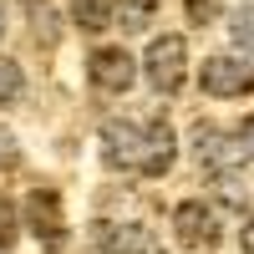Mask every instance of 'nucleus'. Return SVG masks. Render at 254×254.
<instances>
[{
	"mask_svg": "<svg viewBox=\"0 0 254 254\" xmlns=\"http://www.w3.org/2000/svg\"><path fill=\"white\" fill-rule=\"evenodd\" d=\"M198 87H203V97H249L254 92V66L239 56H208L198 66Z\"/></svg>",
	"mask_w": 254,
	"mask_h": 254,
	"instance_id": "7ed1b4c3",
	"label": "nucleus"
},
{
	"mask_svg": "<svg viewBox=\"0 0 254 254\" xmlns=\"http://www.w3.org/2000/svg\"><path fill=\"white\" fill-rule=\"evenodd\" d=\"M188 15H193L198 26H203V20H214V0H188Z\"/></svg>",
	"mask_w": 254,
	"mask_h": 254,
	"instance_id": "dca6fc26",
	"label": "nucleus"
},
{
	"mask_svg": "<svg viewBox=\"0 0 254 254\" xmlns=\"http://www.w3.org/2000/svg\"><path fill=\"white\" fill-rule=\"evenodd\" d=\"M15 244V203L0 193V249H10Z\"/></svg>",
	"mask_w": 254,
	"mask_h": 254,
	"instance_id": "ddd939ff",
	"label": "nucleus"
},
{
	"mask_svg": "<svg viewBox=\"0 0 254 254\" xmlns=\"http://www.w3.org/2000/svg\"><path fill=\"white\" fill-rule=\"evenodd\" d=\"M153 10H158V0H117L122 31H147V26H153Z\"/></svg>",
	"mask_w": 254,
	"mask_h": 254,
	"instance_id": "9d476101",
	"label": "nucleus"
},
{
	"mask_svg": "<svg viewBox=\"0 0 254 254\" xmlns=\"http://www.w3.org/2000/svg\"><path fill=\"white\" fill-rule=\"evenodd\" d=\"M97 254H153L142 224H97Z\"/></svg>",
	"mask_w": 254,
	"mask_h": 254,
	"instance_id": "6e6552de",
	"label": "nucleus"
},
{
	"mask_svg": "<svg viewBox=\"0 0 254 254\" xmlns=\"http://www.w3.org/2000/svg\"><path fill=\"white\" fill-rule=\"evenodd\" d=\"M142 76L158 97H178L183 76H188V41L183 36H158L142 56Z\"/></svg>",
	"mask_w": 254,
	"mask_h": 254,
	"instance_id": "f03ea898",
	"label": "nucleus"
},
{
	"mask_svg": "<svg viewBox=\"0 0 254 254\" xmlns=\"http://www.w3.org/2000/svg\"><path fill=\"white\" fill-rule=\"evenodd\" d=\"M193 142H198V163H203L214 178H234V168L244 163L239 137H229V132H219V127H208V122H198Z\"/></svg>",
	"mask_w": 254,
	"mask_h": 254,
	"instance_id": "0eeeda50",
	"label": "nucleus"
},
{
	"mask_svg": "<svg viewBox=\"0 0 254 254\" xmlns=\"http://www.w3.org/2000/svg\"><path fill=\"white\" fill-rule=\"evenodd\" d=\"M26 224H31V234L46 249L66 244V214H61V193L56 188H36V193L26 198Z\"/></svg>",
	"mask_w": 254,
	"mask_h": 254,
	"instance_id": "39448f33",
	"label": "nucleus"
},
{
	"mask_svg": "<svg viewBox=\"0 0 254 254\" xmlns=\"http://www.w3.org/2000/svg\"><path fill=\"white\" fill-rule=\"evenodd\" d=\"M173 234H178L183 249H214L219 244V214L203 198H188V203L173 208Z\"/></svg>",
	"mask_w": 254,
	"mask_h": 254,
	"instance_id": "423d86ee",
	"label": "nucleus"
},
{
	"mask_svg": "<svg viewBox=\"0 0 254 254\" xmlns=\"http://www.w3.org/2000/svg\"><path fill=\"white\" fill-rule=\"evenodd\" d=\"M229 36H234V46L254 56V5H239L234 15H229Z\"/></svg>",
	"mask_w": 254,
	"mask_h": 254,
	"instance_id": "f8f14e48",
	"label": "nucleus"
},
{
	"mask_svg": "<svg viewBox=\"0 0 254 254\" xmlns=\"http://www.w3.org/2000/svg\"><path fill=\"white\" fill-rule=\"evenodd\" d=\"M239 239H244V254H254V214H249V224H244V234H239Z\"/></svg>",
	"mask_w": 254,
	"mask_h": 254,
	"instance_id": "f3484780",
	"label": "nucleus"
},
{
	"mask_svg": "<svg viewBox=\"0 0 254 254\" xmlns=\"http://www.w3.org/2000/svg\"><path fill=\"white\" fill-rule=\"evenodd\" d=\"M102 158L112 168H127V173L163 178L178 158V142H173V127L163 117H147V122L112 117V122H102Z\"/></svg>",
	"mask_w": 254,
	"mask_h": 254,
	"instance_id": "f257e3e1",
	"label": "nucleus"
},
{
	"mask_svg": "<svg viewBox=\"0 0 254 254\" xmlns=\"http://www.w3.org/2000/svg\"><path fill=\"white\" fill-rule=\"evenodd\" d=\"M20 92H26V71H20L10 56H0V107H10Z\"/></svg>",
	"mask_w": 254,
	"mask_h": 254,
	"instance_id": "9b49d317",
	"label": "nucleus"
},
{
	"mask_svg": "<svg viewBox=\"0 0 254 254\" xmlns=\"http://www.w3.org/2000/svg\"><path fill=\"white\" fill-rule=\"evenodd\" d=\"M239 147H244V158H254V117L239 122Z\"/></svg>",
	"mask_w": 254,
	"mask_h": 254,
	"instance_id": "2eb2a0df",
	"label": "nucleus"
},
{
	"mask_svg": "<svg viewBox=\"0 0 254 254\" xmlns=\"http://www.w3.org/2000/svg\"><path fill=\"white\" fill-rule=\"evenodd\" d=\"M5 168H20V147H15V137L5 127H0V173H5Z\"/></svg>",
	"mask_w": 254,
	"mask_h": 254,
	"instance_id": "4468645a",
	"label": "nucleus"
},
{
	"mask_svg": "<svg viewBox=\"0 0 254 254\" xmlns=\"http://www.w3.org/2000/svg\"><path fill=\"white\" fill-rule=\"evenodd\" d=\"M0 36H5V0H0Z\"/></svg>",
	"mask_w": 254,
	"mask_h": 254,
	"instance_id": "a211bd4d",
	"label": "nucleus"
},
{
	"mask_svg": "<svg viewBox=\"0 0 254 254\" xmlns=\"http://www.w3.org/2000/svg\"><path fill=\"white\" fill-rule=\"evenodd\" d=\"M87 76H92L97 92H127L137 81V61L127 46H97L87 56Z\"/></svg>",
	"mask_w": 254,
	"mask_h": 254,
	"instance_id": "20e7f679",
	"label": "nucleus"
},
{
	"mask_svg": "<svg viewBox=\"0 0 254 254\" xmlns=\"http://www.w3.org/2000/svg\"><path fill=\"white\" fill-rule=\"evenodd\" d=\"M112 10H117L112 0H71V20H76L81 31H92V36L112 26Z\"/></svg>",
	"mask_w": 254,
	"mask_h": 254,
	"instance_id": "1a4fd4ad",
	"label": "nucleus"
}]
</instances>
